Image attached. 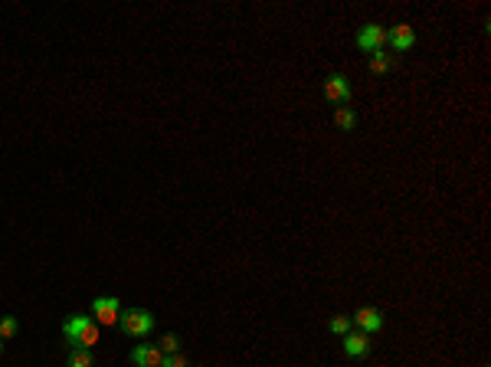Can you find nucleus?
Masks as SVG:
<instances>
[{
  "label": "nucleus",
  "instance_id": "ddd939ff",
  "mask_svg": "<svg viewBox=\"0 0 491 367\" xmlns=\"http://www.w3.org/2000/svg\"><path fill=\"white\" fill-rule=\"evenodd\" d=\"M17 331H20V321H17L13 315H3V318H0V341H7V338H13Z\"/></svg>",
  "mask_w": 491,
  "mask_h": 367
},
{
  "label": "nucleus",
  "instance_id": "9b49d317",
  "mask_svg": "<svg viewBox=\"0 0 491 367\" xmlns=\"http://www.w3.org/2000/svg\"><path fill=\"white\" fill-rule=\"evenodd\" d=\"M334 125H338L340 131H354V125H357V115H354V109H347V105H338V112H334Z\"/></svg>",
  "mask_w": 491,
  "mask_h": 367
},
{
  "label": "nucleus",
  "instance_id": "2eb2a0df",
  "mask_svg": "<svg viewBox=\"0 0 491 367\" xmlns=\"http://www.w3.org/2000/svg\"><path fill=\"white\" fill-rule=\"evenodd\" d=\"M157 348H161L164 355H177V348H180V338H177V335H164L161 341H157Z\"/></svg>",
  "mask_w": 491,
  "mask_h": 367
},
{
  "label": "nucleus",
  "instance_id": "f8f14e48",
  "mask_svg": "<svg viewBox=\"0 0 491 367\" xmlns=\"http://www.w3.org/2000/svg\"><path fill=\"white\" fill-rule=\"evenodd\" d=\"M69 367H95V357L86 348H73L69 351Z\"/></svg>",
  "mask_w": 491,
  "mask_h": 367
},
{
  "label": "nucleus",
  "instance_id": "9d476101",
  "mask_svg": "<svg viewBox=\"0 0 491 367\" xmlns=\"http://www.w3.org/2000/svg\"><path fill=\"white\" fill-rule=\"evenodd\" d=\"M393 66H396V56L393 53H374L370 56V73H377V76H387V73H393Z\"/></svg>",
  "mask_w": 491,
  "mask_h": 367
},
{
  "label": "nucleus",
  "instance_id": "20e7f679",
  "mask_svg": "<svg viewBox=\"0 0 491 367\" xmlns=\"http://www.w3.org/2000/svg\"><path fill=\"white\" fill-rule=\"evenodd\" d=\"M325 99L334 102V105H347L351 102V82L344 73H331L325 79Z\"/></svg>",
  "mask_w": 491,
  "mask_h": 367
},
{
  "label": "nucleus",
  "instance_id": "1a4fd4ad",
  "mask_svg": "<svg viewBox=\"0 0 491 367\" xmlns=\"http://www.w3.org/2000/svg\"><path fill=\"white\" fill-rule=\"evenodd\" d=\"M92 321H95V318L92 315H73V318H66V325H63V335H66V341L73 344L79 338V335H82V331L88 328V325H92Z\"/></svg>",
  "mask_w": 491,
  "mask_h": 367
},
{
  "label": "nucleus",
  "instance_id": "6e6552de",
  "mask_svg": "<svg viewBox=\"0 0 491 367\" xmlns=\"http://www.w3.org/2000/svg\"><path fill=\"white\" fill-rule=\"evenodd\" d=\"M340 341H344V351L351 357H364L370 351V335H364V331H347Z\"/></svg>",
  "mask_w": 491,
  "mask_h": 367
},
{
  "label": "nucleus",
  "instance_id": "f03ea898",
  "mask_svg": "<svg viewBox=\"0 0 491 367\" xmlns=\"http://www.w3.org/2000/svg\"><path fill=\"white\" fill-rule=\"evenodd\" d=\"M357 46L364 53H383L387 50V26L383 23H367V26H360L357 30Z\"/></svg>",
  "mask_w": 491,
  "mask_h": 367
},
{
  "label": "nucleus",
  "instance_id": "f3484780",
  "mask_svg": "<svg viewBox=\"0 0 491 367\" xmlns=\"http://www.w3.org/2000/svg\"><path fill=\"white\" fill-rule=\"evenodd\" d=\"M0 355H3V341H0Z\"/></svg>",
  "mask_w": 491,
  "mask_h": 367
},
{
  "label": "nucleus",
  "instance_id": "7ed1b4c3",
  "mask_svg": "<svg viewBox=\"0 0 491 367\" xmlns=\"http://www.w3.org/2000/svg\"><path fill=\"white\" fill-rule=\"evenodd\" d=\"M92 318H95V325H118L122 302H118L115 295H102V299L92 302Z\"/></svg>",
  "mask_w": 491,
  "mask_h": 367
},
{
  "label": "nucleus",
  "instance_id": "dca6fc26",
  "mask_svg": "<svg viewBox=\"0 0 491 367\" xmlns=\"http://www.w3.org/2000/svg\"><path fill=\"white\" fill-rule=\"evenodd\" d=\"M161 367H190L184 355H164V364Z\"/></svg>",
  "mask_w": 491,
  "mask_h": 367
},
{
  "label": "nucleus",
  "instance_id": "423d86ee",
  "mask_svg": "<svg viewBox=\"0 0 491 367\" xmlns=\"http://www.w3.org/2000/svg\"><path fill=\"white\" fill-rule=\"evenodd\" d=\"M131 364L135 367H161L164 364V351L157 344H138L131 351Z\"/></svg>",
  "mask_w": 491,
  "mask_h": 367
},
{
  "label": "nucleus",
  "instance_id": "4468645a",
  "mask_svg": "<svg viewBox=\"0 0 491 367\" xmlns=\"http://www.w3.org/2000/svg\"><path fill=\"white\" fill-rule=\"evenodd\" d=\"M331 335H338V338H344L347 331H351V318H344V315H338V318H331Z\"/></svg>",
  "mask_w": 491,
  "mask_h": 367
},
{
  "label": "nucleus",
  "instance_id": "39448f33",
  "mask_svg": "<svg viewBox=\"0 0 491 367\" xmlns=\"http://www.w3.org/2000/svg\"><path fill=\"white\" fill-rule=\"evenodd\" d=\"M387 46H393V50H413L416 46V30L410 23H396L393 30H387Z\"/></svg>",
  "mask_w": 491,
  "mask_h": 367
},
{
  "label": "nucleus",
  "instance_id": "f257e3e1",
  "mask_svg": "<svg viewBox=\"0 0 491 367\" xmlns=\"http://www.w3.org/2000/svg\"><path fill=\"white\" fill-rule=\"evenodd\" d=\"M118 328L125 331L128 338H148L154 331V315L148 308H128L118 318Z\"/></svg>",
  "mask_w": 491,
  "mask_h": 367
},
{
  "label": "nucleus",
  "instance_id": "0eeeda50",
  "mask_svg": "<svg viewBox=\"0 0 491 367\" xmlns=\"http://www.w3.org/2000/svg\"><path fill=\"white\" fill-rule=\"evenodd\" d=\"M354 325H357V331L370 335V331L383 328V315H380V308H357L354 312Z\"/></svg>",
  "mask_w": 491,
  "mask_h": 367
}]
</instances>
